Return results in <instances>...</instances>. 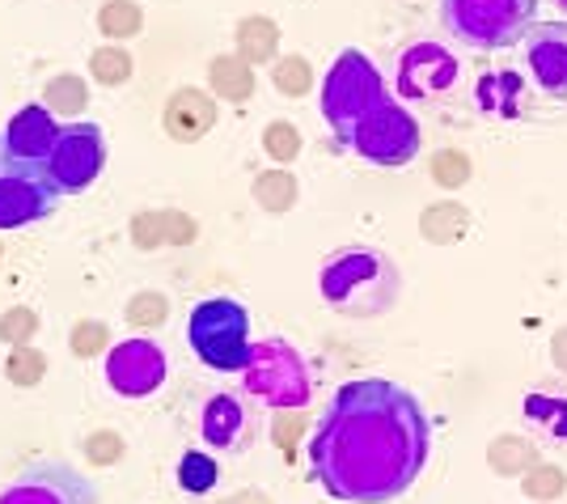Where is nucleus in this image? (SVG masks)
Wrapping results in <instances>:
<instances>
[{"label":"nucleus","mask_w":567,"mask_h":504,"mask_svg":"<svg viewBox=\"0 0 567 504\" xmlns=\"http://www.w3.org/2000/svg\"><path fill=\"white\" fill-rule=\"evenodd\" d=\"M432 424L411 390L390 378H355L334 390L309 436L313 483L343 504H390L424 475Z\"/></svg>","instance_id":"obj_1"},{"label":"nucleus","mask_w":567,"mask_h":504,"mask_svg":"<svg viewBox=\"0 0 567 504\" xmlns=\"http://www.w3.org/2000/svg\"><path fill=\"white\" fill-rule=\"evenodd\" d=\"M318 292L339 318H385L402 297V271L394 255L378 246H339L318 267Z\"/></svg>","instance_id":"obj_2"},{"label":"nucleus","mask_w":567,"mask_h":504,"mask_svg":"<svg viewBox=\"0 0 567 504\" xmlns=\"http://www.w3.org/2000/svg\"><path fill=\"white\" fill-rule=\"evenodd\" d=\"M543 0H441V25L471 51H504L525 43Z\"/></svg>","instance_id":"obj_3"},{"label":"nucleus","mask_w":567,"mask_h":504,"mask_svg":"<svg viewBox=\"0 0 567 504\" xmlns=\"http://www.w3.org/2000/svg\"><path fill=\"white\" fill-rule=\"evenodd\" d=\"M385 76L378 72V64L364 55V51H339L334 55V64L327 69V81H322V97H318V106H322V120L327 127L334 132V141L352 144V132L355 123L364 120L373 106L385 102Z\"/></svg>","instance_id":"obj_4"},{"label":"nucleus","mask_w":567,"mask_h":504,"mask_svg":"<svg viewBox=\"0 0 567 504\" xmlns=\"http://www.w3.org/2000/svg\"><path fill=\"white\" fill-rule=\"evenodd\" d=\"M190 352L216 373H241L250 360V313L234 297H204L187 318Z\"/></svg>","instance_id":"obj_5"},{"label":"nucleus","mask_w":567,"mask_h":504,"mask_svg":"<svg viewBox=\"0 0 567 504\" xmlns=\"http://www.w3.org/2000/svg\"><path fill=\"white\" fill-rule=\"evenodd\" d=\"M241 385H246L250 399H259L262 408H276V411L309 408V394H313L306 357L280 336L259 339L250 348V360L241 369Z\"/></svg>","instance_id":"obj_6"},{"label":"nucleus","mask_w":567,"mask_h":504,"mask_svg":"<svg viewBox=\"0 0 567 504\" xmlns=\"http://www.w3.org/2000/svg\"><path fill=\"white\" fill-rule=\"evenodd\" d=\"M420 144H424L420 120L402 102L385 97L381 106H373L364 120L355 123L348 148H352L355 157H364V162H373L381 169H399L420 157Z\"/></svg>","instance_id":"obj_7"},{"label":"nucleus","mask_w":567,"mask_h":504,"mask_svg":"<svg viewBox=\"0 0 567 504\" xmlns=\"http://www.w3.org/2000/svg\"><path fill=\"white\" fill-rule=\"evenodd\" d=\"M106 166V136L97 123H64L60 141L48 157L51 183L60 187V195H76L85 187H94L97 174Z\"/></svg>","instance_id":"obj_8"},{"label":"nucleus","mask_w":567,"mask_h":504,"mask_svg":"<svg viewBox=\"0 0 567 504\" xmlns=\"http://www.w3.org/2000/svg\"><path fill=\"white\" fill-rule=\"evenodd\" d=\"M462 64L445 43H406L394 60V90L402 102H432V97H445L457 85Z\"/></svg>","instance_id":"obj_9"},{"label":"nucleus","mask_w":567,"mask_h":504,"mask_svg":"<svg viewBox=\"0 0 567 504\" xmlns=\"http://www.w3.org/2000/svg\"><path fill=\"white\" fill-rule=\"evenodd\" d=\"M60 187L51 183L48 166H13L0 169V229H22L55 213Z\"/></svg>","instance_id":"obj_10"},{"label":"nucleus","mask_w":567,"mask_h":504,"mask_svg":"<svg viewBox=\"0 0 567 504\" xmlns=\"http://www.w3.org/2000/svg\"><path fill=\"white\" fill-rule=\"evenodd\" d=\"M102 373H106V385L115 390L118 399H148V394H157L166 385L169 364L162 343H153V339H123V343H115L106 352Z\"/></svg>","instance_id":"obj_11"},{"label":"nucleus","mask_w":567,"mask_h":504,"mask_svg":"<svg viewBox=\"0 0 567 504\" xmlns=\"http://www.w3.org/2000/svg\"><path fill=\"white\" fill-rule=\"evenodd\" d=\"M0 504H97L94 483L69 462H34L0 492Z\"/></svg>","instance_id":"obj_12"},{"label":"nucleus","mask_w":567,"mask_h":504,"mask_svg":"<svg viewBox=\"0 0 567 504\" xmlns=\"http://www.w3.org/2000/svg\"><path fill=\"white\" fill-rule=\"evenodd\" d=\"M199 436L216 454H246L259 436V415L241 394H213L199 415Z\"/></svg>","instance_id":"obj_13"},{"label":"nucleus","mask_w":567,"mask_h":504,"mask_svg":"<svg viewBox=\"0 0 567 504\" xmlns=\"http://www.w3.org/2000/svg\"><path fill=\"white\" fill-rule=\"evenodd\" d=\"M520 51L534 85L550 102H567V22H534Z\"/></svg>","instance_id":"obj_14"},{"label":"nucleus","mask_w":567,"mask_h":504,"mask_svg":"<svg viewBox=\"0 0 567 504\" xmlns=\"http://www.w3.org/2000/svg\"><path fill=\"white\" fill-rule=\"evenodd\" d=\"M55 141H60V123L48 106H22L4 123V136H0L4 162H13V166H48Z\"/></svg>","instance_id":"obj_15"},{"label":"nucleus","mask_w":567,"mask_h":504,"mask_svg":"<svg viewBox=\"0 0 567 504\" xmlns=\"http://www.w3.org/2000/svg\"><path fill=\"white\" fill-rule=\"evenodd\" d=\"M220 120V102L213 90H199V85H183L174 90L162 111V127L174 144H199Z\"/></svg>","instance_id":"obj_16"},{"label":"nucleus","mask_w":567,"mask_h":504,"mask_svg":"<svg viewBox=\"0 0 567 504\" xmlns=\"http://www.w3.org/2000/svg\"><path fill=\"white\" fill-rule=\"evenodd\" d=\"M520 420L543 445H567V385L538 382L520 399Z\"/></svg>","instance_id":"obj_17"},{"label":"nucleus","mask_w":567,"mask_h":504,"mask_svg":"<svg viewBox=\"0 0 567 504\" xmlns=\"http://www.w3.org/2000/svg\"><path fill=\"white\" fill-rule=\"evenodd\" d=\"M127 234H132L136 250H162V246H190L199 238V225H195V216L178 213V208H153V213L132 216Z\"/></svg>","instance_id":"obj_18"},{"label":"nucleus","mask_w":567,"mask_h":504,"mask_svg":"<svg viewBox=\"0 0 567 504\" xmlns=\"http://www.w3.org/2000/svg\"><path fill=\"white\" fill-rule=\"evenodd\" d=\"M474 102L483 115H499V120H513L520 115V102H525V76L513 69H499L478 76L474 85Z\"/></svg>","instance_id":"obj_19"},{"label":"nucleus","mask_w":567,"mask_h":504,"mask_svg":"<svg viewBox=\"0 0 567 504\" xmlns=\"http://www.w3.org/2000/svg\"><path fill=\"white\" fill-rule=\"evenodd\" d=\"M208 85L220 102H246L255 94V64L241 60V55H213L208 64Z\"/></svg>","instance_id":"obj_20"},{"label":"nucleus","mask_w":567,"mask_h":504,"mask_svg":"<svg viewBox=\"0 0 567 504\" xmlns=\"http://www.w3.org/2000/svg\"><path fill=\"white\" fill-rule=\"evenodd\" d=\"M237 39V55L250 60L255 69L259 64H276V51H280V25L271 18H241L234 30Z\"/></svg>","instance_id":"obj_21"},{"label":"nucleus","mask_w":567,"mask_h":504,"mask_svg":"<svg viewBox=\"0 0 567 504\" xmlns=\"http://www.w3.org/2000/svg\"><path fill=\"white\" fill-rule=\"evenodd\" d=\"M43 106H48L55 120H81V111L90 106V85H85V76H76V72H60V76H51L48 85H43Z\"/></svg>","instance_id":"obj_22"},{"label":"nucleus","mask_w":567,"mask_h":504,"mask_svg":"<svg viewBox=\"0 0 567 504\" xmlns=\"http://www.w3.org/2000/svg\"><path fill=\"white\" fill-rule=\"evenodd\" d=\"M250 192H255V204H259L262 213L280 216V213H292V208H297L301 187H297V178L280 166V169H262V174H255Z\"/></svg>","instance_id":"obj_23"},{"label":"nucleus","mask_w":567,"mask_h":504,"mask_svg":"<svg viewBox=\"0 0 567 504\" xmlns=\"http://www.w3.org/2000/svg\"><path fill=\"white\" fill-rule=\"evenodd\" d=\"M144 30V9L136 0H102L97 9V34H106V43H127Z\"/></svg>","instance_id":"obj_24"},{"label":"nucleus","mask_w":567,"mask_h":504,"mask_svg":"<svg viewBox=\"0 0 567 504\" xmlns=\"http://www.w3.org/2000/svg\"><path fill=\"white\" fill-rule=\"evenodd\" d=\"M466 225H471V216H466L462 204H432V208H424V216H420V234H424L427 241H436V246L457 241L466 234Z\"/></svg>","instance_id":"obj_25"},{"label":"nucleus","mask_w":567,"mask_h":504,"mask_svg":"<svg viewBox=\"0 0 567 504\" xmlns=\"http://www.w3.org/2000/svg\"><path fill=\"white\" fill-rule=\"evenodd\" d=\"M487 462L496 466V475H525L538 462V450H534V441L499 436V441H492V450H487Z\"/></svg>","instance_id":"obj_26"},{"label":"nucleus","mask_w":567,"mask_h":504,"mask_svg":"<svg viewBox=\"0 0 567 504\" xmlns=\"http://www.w3.org/2000/svg\"><path fill=\"white\" fill-rule=\"evenodd\" d=\"M216 480H220V466H216L213 454H204V450H187L183 462H178V487L190 492V496H204V492H213Z\"/></svg>","instance_id":"obj_27"},{"label":"nucleus","mask_w":567,"mask_h":504,"mask_svg":"<svg viewBox=\"0 0 567 504\" xmlns=\"http://www.w3.org/2000/svg\"><path fill=\"white\" fill-rule=\"evenodd\" d=\"M90 76H94L97 85H106V90H118V85L132 81V55L118 43H106V48H97L90 55Z\"/></svg>","instance_id":"obj_28"},{"label":"nucleus","mask_w":567,"mask_h":504,"mask_svg":"<svg viewBox=\"0 0 567 504\" xmlns=\"http://www.w3.org/2000/svg\"><path fill=\"white\" fill-rule=\"evenodd\" d=\"M4 378L13 385H22V390H30V385H39L48 378V357H43L34 343L9 348V357H4Z\"/></svg>","instance_id":"obj_29"},{"label":"nucleus","mask_w":567,"mask_h":504,"mask_svg":"<svg viewBox=\"0 0 567 504\" xmlns=\"http://www.w3.org/2000/svg\"><path fill=\"white\" fill-rule=\"evenodd\" d=\"M271 85L288 97H306L313 90V69H309L306 55H280L271 64Z\"/></svg>","instance_id":"obj_30"},{"label":"nucleus","mask_w":567,"mask_h":504,"mask_svg":"<svg viewBox=\"0 0 567 504\" xmlns=\"http://www.w3.org/2000/svg\"><path fill=\"white\" fill-rule=\"evenodd\" d=\"M69 348L81 360L106 357V352L115 348V336H111V327H106V322H97V318H81V322L69 331Z\"/></svg>","instance_id":"obj_31"},{"label":"nucleus","mask_w":567,"mask_h":504,"mask_svg":"<svg viewBox=\"0 0 567 504\" xmlns=\"http://www.w3.org/2000/svg\"><path fill=\"white\" fill-rule=\"evenodd\" d=\"M127 322L136 327V331H157L162 322L169 318V301H166V292H136L132 301H127Z\"/></svg>","instance_id":"obj_32"},{"label":"nucleus","mask_w":567,"mask_h":504,"mask_svg":"<svg viewBox=\"0 0 567 504\" xmlns=\"http://www.w3.org/2000/svg\"><path fill=\"white\" fill-rule=\"evenodd\" d=\"M262 148H267V157H271L276 166H288V162H297V153H301V132L288 120H271L267 132H262Z\"/></svg>","instance_id":"obj_33"},{"label":"nucleus","mask_w":567,"mask_h":504,"mask_svg":"<svg viewBox=\"0 0 567 504\" xmlns=\"http://www.w3.org/2000/svg\"><path fill=\"white\" fill-rule=\"evenodd\" d=\"M81 454H85L90 466H115V462H123V454H127V441H123L115 429H97L81 441Z\"/></svg>","instance_id":"obj_34"},{"label":"nucleus","mask_w":567,"mask_h":504,"mask_svg":"<svg viewBox=\"0 0 567 504\" xmlns=\"http://www.w3.org/2000/svg\"><path fill=\"white\" fill-rule=\"evenodd\" d=\"M34 336H39V313L30 306H13V310L0 313V343L4 348H22Z\"/></svg>","instance_id":"obj_35"},{"label":"nucleus","mask_w":567,"mask_h":504,"mask_svg":"<svg viewBox=\"0 0 567 504\" xmlns=\"http://www.w3.org/2000/svg\"><path fill=\"white\" fill-rule=\"evenodd\" d=\"M520 487H525V496L550 501V496H559V492L567 487V475L559 471V466H529L525 480H520Z\"/></svg>","instance_id":"obj_36"},{"label":"nucleus","mask_w":567,"mask_h":504,"mask_svg":"<svg viewBox=\"0 0 567 504\" xmlns=\"http://www.w3.org/2000/svg\"><path fill=\"white\" fill-rule=\"evenodd\" d=\"M432 178H436L441 187H462V183L471 178V162H466L462 153H436V157H432Z\"/></svg>","instance_id":"obj_37"},{"label":"nucleus","mask_w":567,"mask_h":504,"mask_svg":"<svg viewBox=\"0 0 567 504\" xmlns=\"http://www.w3.org/2000/svg\"><path fill=\"white\" fill-rule=\"evenodd\" d=\"M301 429H306V408L276 411V429H271V436H276V445H280L284 454L292 450V441L301 436Z\"/></svg>","instance_id":"obj_38"},{"label":"nucleus","mask_w":567,"mask_h":504,"mask_svg":"<svg viewBox=\"0 0 567 504\" xmlns=\"http://www.w3.org/2000/svg\"><path fill=\"white\" fill-rule=\"evenodd\" d=\"M220 504H271L262 492H237V496H229V501H220Z\"/></svg>","instance_id":"obj_39"},{"label":"nucleus","mask_w":567,"mask_h":504,"mask_svg":"<svg viewBox=\"0 0 567 504\" xmlns=\"http://www.w3.org/2000/svg\"><path fill=\"white\" fill-rule=\"evenodd\" d=\"M550 4H555V9H559V13L567 18V0H550Z\"/></svg>","instance_id":"obj_40"},{"label":"nucleus","mask_w":567,"mask_h":504,"mask_svg":"<svg viewBox=\"0 0 567 504\" xmlns=\"http://www.w3.org/2000/svg\"><path fill=\"white\" fill-rule=\"evenodd\" d=\"M0 169H4V144H0Z\"/></svg>","instance_id":"obj_41"},{"label":"nucleus","mask_w":567,"mask_h":504,"mask_svg":"<svg viewBox=\"0 0 567 504\" xmlns=\"http://www.w3.org/2000/svg\"><path fill=\"white\" fill-rule=\"evenodd\" d=\"M0 255H4V246H0Z\"/></svg>","instance_id":"obj_42"}]
</instances>
